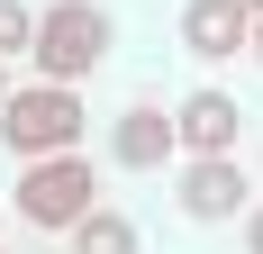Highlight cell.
I'll use <instances>...</instances> for the list:
<instances>
[{"label":"cell","instance_id":"obj_1","mask_svg":"<svg viewBox=\"0 0 263 254\" xmlns=\"http://www.w3.org/2000/svg\"><path fill=\"white\" fill-rule=\"evenodd\" d=\"M0 146H9V164L91 146V100H82V82H46V73L9 82V100H0Z\"/></svg>","mask_w":263,"mask_h":254},{"label":"cell","instance_id":"obj_2","mask_svg":"<svg viewBox=\"0 0 263 254\" xmlns=\"http://www.w3.org/2000/svg\"><path fill=\"white\" fill-rule=\"evenodd\" d=\"M82 209H100V164L91 146H64V154H27L18 164V191H9V218L27 236H64Z\"/></svg>","mask_w":263,"mask_h":254},{"label":"cell","instance_id":"obj_3","mask_svg":"<svg viewBox=\"0 0 263 254\" xmlns=\"http://www.w3.org/2000/svg\"><path fill=\"white\" fill-rule=\"evenodd\" d=\"M118 55V19L100 0H36V37H27V64L46 82H91Z\"/></svg>","mask_w":263,"mask_h":254},{"label":"cell","instance_id":"obj_4","mask_svg":"<svg viewBox=\"0 0 263 254\" xmlns=\"http://www.w3.org/2000/svg\"><path fill=\"white\" fill-rule=\"evenodd\" d=\"M173 209L191 227H236L254 209V173L236 154H173Z\"/></svg>","mask_w":263,"mask_h":254},{"label":"cell","instance_id":"obj_5","mask_svg":"<svg viewBox=\"0 0 263 254\" xmlns=\"http://www.w3.org/2000/svg\"><path fill=\"white\" fill-rule=\"evenodd\" d=\"M173 154H182V136H173V109H163L155 91H136V100L109 118V164H118V173H173Z\"/></svg>","mask_w":263,"mask_h":254},{"label":"cell","instance_id":"obj_6","mask_svg":"<svg viewBox=\"0 0 263 254\" xmlns=\"http://www.w3.org/2000/svg\"><path fill=\"white\" fill-rule=\"evenodd\" d=\"M173 136H182V154H236L245 146V100L218 91V82H200V91L173 100Z\"/></svg>","mask_w":263,"mask_h":254},{"label":"cell","instance_id":"obj_7","mask_svg":"<svg viewBox=\"0 0 263 254\" xmlns=\"http://www.w3.org/2000/svg\"><path fill=\"white\" fill-rule=\"evenodd\" d=\"M173 37H182V55L191 64H236L245 55V37H254V19H245L236 0H182V27H173Z\"/></svg>","mask_w":263,"mask_h":254},{"label":"cell","instance_id":"obj_8","mask_svg":"<svg viewBox=\"0 0 263 254\" xmlns=\"http://www.w3.org/2000/svg\"><path fill=\"white\" fill-rule=\"evenodd\" d=\"M64 254H145V236H136V218L127 209H82L73 227H64Z\"/></svg>","mask_w":263,"mask_h":254},{"label":"cell","instance_id":"obj_9","mask_svg":"<svg viewBox=\"0 0 263 254\" xmlns=\"http://www.w3.org/2000/svg\"><path fill=\"white\" fill-rule=\"evenodd\" d=\"M36 37V0H0V64H18Z\"/></svg>","mask_w":263,"mask_h":254},{"label":"cell","instance_id":"obj_10","mask_svg":"<svg viewBox=\"0 0 263 254\" xmlns=\"http://www.w3.org/2000/svg\"><path fill=\"white\" fill-rule=\"evenodd\" d=\"M236 227H245V254H263V191H254V209H245Z\"/></svg>","mask_w":263,"mask_h":254},{"label":"cell","instance_id":"obj_11","mask_svg":"<svg viewBox=\"0 0 263 254\" xmlns=\"http://www.w3.org/2000/svg\"><path fill=\"white\" fill-rule=\"evenodd\" d=\"M245 64H254V73H263V19H254V37H245Z\"/></svg>","mask_w":263,"mask_h":254},{"label":"cell","instance_id":"obj_12","mask_svg":"<svg viewBox=\"0 0 263 254\" xmlns=\"http://www.w3.org/2000/svg\"><path fill=\"white\" fill-rule=\"evenodd\" d=\"M236 9H245V19H263V0H236Z\"/></svg>","mask_w":263,"mask_h":254},{"label":"cell","instance_id":"obj_13","mask_svg":"<svg viewBox=\"0 0 263 254\" xmlns=\"http://www.w3.org/2000/svg\"><path fill=\"white\" fill-rule=\"evenodd\" d=\"M0 245H9V209H0Z\"/></svg>","mask_w":263,"mask_h":254},{"label":"cell","instance_id":"obj_14","mask_svg":"<svg viewBox=\"0 0 263 254\" xmlns=\"http://www.w3.org/2000/svg\"><path fill=\"white\" fill-rule=\"evenodd\" d=\"M0 100H9V64H0Z\"/></svg>","mask_w":263,"mask_h":254},{"label":"cell","instance_id":"obj_15","mask_svg":"<svg viewBox=\"0 0 263 254\" xmlns=\"http://www.w3.org/2000/svg\"><path fill=\"white\" fill-rule=\"evenodd\" d=\"M254 191H263V154H254Z\"/></svg>","mask_w":263,"mask_h":254},{"label":"cell","instance_id":"obj_16","mask_svg":"<svg viewBox=\"0 0 263 254\" xmlns=\"http://www.w3.org/2000/svg\"><path fill=\"white\" fill-rule=\"evenodd\" d=\"M0 254H9V245H0Z\"/></svg>","mask_w":263,"mask_h":254}]
</instances>
